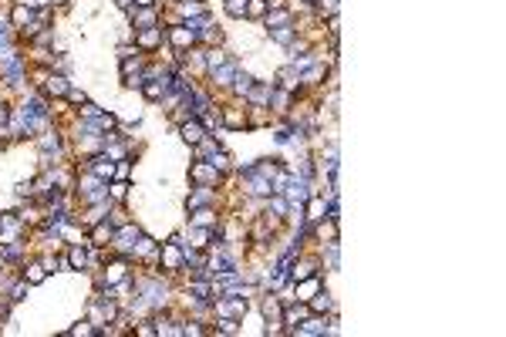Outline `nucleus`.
I'll use <instances>...</instances> for the list:
<instances>
[{"label": "nucleus", "instance_id": "obj_10", "mask_svg": "<svg viewBox=\"0 0 506 337\" xmlns=\"http://www.w3.org/2000/svg\"><path fill=\"white\" fill-rule=\"evenodd\" d=\"M176 132H179V138H183L189 149H196L203 138L210 135V132H206V125H203L200 118H193V115H189V118H183V122H176Z\"/></svg>", "mask_w": 506, "mask_h": 337}, {"label": "nucleus", "instance_id": "obj_17", "mask_svg": "<svg viewBox=\"0 0 506 337\" xmlns=\"http://www.w3.org/2000/svg\"><path fill=\"white\" fill-rule=\"evenodd\" d=\"M307 307H311V314H321V317L337 314V304H335V297H331V290H327V287H321V290L314 293V297L307 300Z\"/></svg>", "mask_w": 506, "mask_h": 337}, {"label": "nucleus", "instance_id": "obj_7", "mask_svg": "<svg viewBox=\"0 0 506 337\" xmlns=\"http://www.w3.org/2000/svg\"><path fill=\"white\" fill-rule=\"evenodd\" d=\"M125 14H128V27H132V34L145 31V27H159V24H162L159 7H132V11H125Z\"/></svg>", "mask_w": 506, "mask_h": 337}, {"label": "nucleus", "instance_id": "obj_15", "mask_svg": "<svg viewBox=\"0 0 506 337\" xmlns=\"http://www.w3.org/2000/svg\"><path fill=\"white\" fill-rule=\"evenodd\" d=\"M236 71H240V58H233V61H227L223 68H213L210 71V85L213 88H223V92H230V85H233V78H236Z\"/></svg>", "mask_w": 506, "mask_h": 337}, {"label": "nucleus", "instance_id": "obj_5", "mask_svg": "<svg viewBox=\"0 0 506 337\" xmlns=\"http://www.w3.org/2000/svg\"><path fill=\"white\" fill-rule=\"evenodd\" d=\"M142 226H138L135 219H132V223H125V226H119V230L112 233V250H115V253H122V257H128V253H132V246H135V240L138 236H142Z\"/></svg>", "mask_w": 506, "mask_h": 337}, {"label": "nucleus", "instance_id": "obj_8", "mask_svg": "<svg viewBox=\"0 0 506 337\" xmlns=\"http://www.w3.org/2000/svg\"><path fill=\"white\" fill-rule=\"evenodd\" d=\"M85 172H92V176H98L102 183H112L115 179V159L105 152H95L85 159Z\"/></svg>", "mask_w": 506, "mask_h": 337}, {"label": "nucleus", "instance_id": "obj_32", "mask_svg": "<svg viewBox=\"0 0 506 337\" xmlns=\"http://www.w3.org/2000/svg\"><path fill=\"white\" fill-rule=\"evenodd\" d=\"M132 4H135V7H159L162 0H132Z\"/></svg>", "mask_w": 506, "mask_h": 337}, {"label": "nucleus", "instance_id": "obj_22", "mask_svg": "<svg viewBox=\"0 0 506 337\" xmlns=\"http://www.w3.org/2000/svg\"><path fill=\"white\" fill-rule=\"evenodd\" d=\"M20 276L28 280V287H41L47 276H51V270H47L41 260H31V263H24V266H20Z\"/></svg>", "mask_w": 506, "mask_h": 337}, {"label": "nucleus", "instance_id": "obj_18", "mask_svg": "<svg viewBox=\"0 0 506 337\" xmlns=\"http://www.w3.org/2000/svg\"><path fill=\"white\" fill-rule=\"evenodd\" d=\"M324 287V280H321V274H314V276H304V280H294V300H311V297H314V293L321 290Z\"/></svg>", "mask_w": 506, "mask_h": 337}, {"label": "nucleus", "instance_id": "obj_16", "mask_svg": "<svg viewBox=\"0 0 506 337\" xmlns=\"http://www.w3.org/2000/svg\"><path fill=\"white\" fill-rule=\"evenodd\" d=\"M41 92H44L47 98H64V94L71 92V81H68V75H61V71H47V78L41 81Z\"/></svg>", "mask_w": 506, "mask_h": 337}, {"label": "nucleus", "instance_id": "obj_33", "mask_svg": "<svg viewBox=\"0 0 506 337\" xmlns=\"http://www.w3.org/2000/svg\"><path fill=\"white\" fill-rule=\"evenodd\" d=\"M115 7H119V11H132L135 4H132V0H115Z\"/></svg>", "mask_w": 506, "mask_h": 337}, {"label": "nucleus", "instance_id": "obj_27", "mask_svg": "<svg viewBox=\"0 0 506 337\" xmlns=\"http://www.w3.org/2000/svg\"><path fill=\"white\" fill-rule=\"evenodd\" d=\"M108 200L112 202H128L132 200V185L125 183V179H112V183H108Z\"/></svg>", "mask_w": 506, "mask_h": 337}, {"label": "nucleus", "instance_id": "obj_28", "mask_svg": "<svg viewBox=\"0 0 506 337\" xmlns=\"http://www.w3.org/2000/svg\"><path fill=\"white\" fill-rule=\"evenodd\" d=\"M223 14L233 20H246V0H223Z\"/></svg>", "mask_w": 506, "mask_h": 337}, {"label": "nucleus", "instance_id": "obj_30", "mask_svg": "<svg viewBox=\"0 0 506 337\" xmlns=\"http://www.w3.org/2000/svg\"><path fill=\"white\" fill-rule=\"evenodd\" d=\"M64 334H68V337H92L95 334V324L92 321H78L75 327H68Z\"/></svg>", "mask_w": 506, "mask_h": 337}, {"label": "nucleus", "instance_id": "obj_12", "mask_svg": "<svg viewBox=\"0 0 506 337\" xmlns=\"http://www.w3.org/2000/svg\"><path fill=\"white\" fill-rule=\"evenodd\" d=\"M327 78H331V64H324L321 58H318L314 64L301 68V88H321Z\"/></svg>", "mask_w": 506, "mask_h": 337}, {"label": "nucleus", "instance_id": "obj_25", "mask_svg": "<svg viewBox=\"0 0 506 337\" xmlns=\"http://www.w3.org/2000/svg\"><path fill=\"white\" fill-rule=\"evenodd\" d=\"M321 266H327L331 274H337V270H341V240H337V243H324Z\"/></svg>", "mask_w": 506, "mask_h": 337}, {"label": "nucleus", "instance_id": "obj_19", "mask_svg": "<svg viewBox=\"0 0 506 337\" xmlns=\"http://www.w3.org/2000/svg\"><path fill=\"white\" fill-rule=\"evenodd\" d=\"M31 24H34V7L17 0L14 7H11V27H14V34H24Z\"/></svg>", "mask_w": 506, "mask_h": 337}, {"label": "nucleus", "instance_id": "obj_1", "mask_svg": "<svg viewBox=\"0 0 506 337\" xmlns=\"http://www.w3.org/2000/svg\"><path fill=\"white\" fill-rule=\"evenodd\" d=\"M159 266H162L169 276H176L186 270V243L179 233L169 236L166 243H159Z\"/></svg>", "mask_w": 506, "mask_h": 337}, {"label": "nucleus", "instance_id": "obj_11", "mask_svg": "<svg viewBox=\"0 0 506 337\" xmlns=\"http://www.w3.org/2000/svg\"><path fill=\"white\" fill-rule=\"evenodd\" d=\"M219 125L227 132H246V102L243 105H223L219 108Z\"/></svg>", "mask_w": 506, "mask_h": 337}, {"label": "nucleus", "instance_id": "obj_26", "mask_svg": "<svg viewBox=\"0 0 506 337\" xmlns=\"http://www.w3.org/2000/svg\"><path fill=\"white\" fill-rule=\"evenodd\" d=\"M236 54H230L227 47H206V75L213 71V68H223L227 61H233Z\"/></svg>", "mask_w": 506, "mask_h": 337}, {"label": "nucleus", "instance_id": "obj_29", "mask_svg": "<svg viewBox=\"0 0 506 337\" xmlns=\"http://www.w3.org/2000/svg\"><path fill=\"white\" fill-rule=\"evenodd\" d=\"M263 17H267V0H246V20L260 24Z\"/></svg>", "mask_w": 506, "mask_h": 337}, {"label": "nucleus", "instance_id": "obj_13", "mask_svg": "<svg viewBox=\"0 0 506 337\" xmlns=\"http://www.w3.org/2000/svg\"><path fill=\"white\" fill-rule=\"evenodd\" d=\"M216 200H219V189H213V185H193L189 196H186V209L193 213V209H203V206H216Z\"/></svg>", "mask_w": 506, "mask_h": 337}, {"label": "nucleus", "instance_id": "obj_9", "mask_svg": "<svg viewBox=\"0 0 506 337\" xmlns=\"http://www.w3.org/2000/svg\"><path fill=\"white\" fill-rule=\"evenodd\" d=\"M132 41H135V47L142 54H152V51H159V47L166 44V31H162V24L159 27H145V31L132 34Z\"/></svg>", "mask_w": 506, "mask_h": 337}, {"label": "nucleus", "instance_id": "obj_4", "mask_svg": "<svg viewBox=\"0 0 506 337\" xmlns=\"http://www.w3.org/2000/svg\"><path fill=\"white\" fill-rule=\"evenodd\" d=\"M223 179H227V176H223L219 168L210 166L206 159H193V162H189V183L193 185H213V189H219Z\"/></svg>", "mask_w": 506, "mask_h": 337}, {"label": "nucleus", "instance_id": "obj_34", "mask_svg": "<svg viewBox=\"0 0 506 337\" xmlns=\"http://www.w3.org/2000/svg\"><path fill=\"white\" fill-rule=\"evenodd\" d=\"M68 4H71V0H68Z\"/></svg>", "mask_w": 506, "mask_h": 337}, {"label": "nucleus", "instance_id": "obj_31", "mask_svg": "<svg viewBox=\"0 0 506 337\" xmlns=\"http://www.w3.org/2000/svg\"><path fill=\"white\" fill-rule=\"evenodd\" d=\"M64 102H68V105H78V108H81L85 102H88V94H85V92H78V88H71V92L64 94ZM78 108H75V111H78Z\"/></svg>", "mask_w": 506, "mask_h": 337}, {"label": "nucleus", "instance_id": "obj_6", "mask_svg": "<svg viewBox=\"0 0 506 337\" xmlns=\"http://www.w3.org/2000/svg\"><path fill=\"white\" fill-rule=\"evenodd\" d=\"M166 44L172 47L176 54H183V51L200 44V37L189 31V24H172V27H166Z\"/></svg>", "mask_w": 506, "mask_h": 337}, {"label": "nucleus", "instance_id": "obj_3", "mask_svg": "<svg viewBox=\"0 0 506 337\" xmlns=\"http://www.w3.org/2000/svg\"><path fill=\"white\" fill-rule=\"evenodd\" d=\"M260 314H263V324H267V334H284V304H280V297L274 290L263 293Z\"/></svg>", "mask_w": 506, "mask_h": 337}, {"label": "nucleus", "instance_id": "obj_14", "mask_svg": "<svg viewBox=\"0 0 506 337\" xmlns=\"http://www.w3.org/2000/svg\"><path fill=\"white\" fill-rule=\"evenodd\" d=\"M92 250L95 246H88V240H85V243H71L68 253H64V257H68V266L78 270V274H85V270L92 266Z\"/></svg>", "mask_w": 506, "mask_h": 337}, {"label": "nucleus", "instance_id": "obj_21", "mask_svg": "<svg viewBox=\"0 0 506 337\" xmlns=\"http://www.w3.org/2000/svg\"><path fill=\"white\" fill-rule=\"evenodd\" d=\"M284 24H294L291 7H267V17L260 20L263 31H270V27H284Z\"/></svg>", "mask_w": 506, "mask_h": 337}, {"label": "nucleus", "instance_id": "obj_20", "mask_svg": "<svg viewBox=\"0 0 506 337\" xmlns=\"http://www.w3.org/2000/svg\"><path fill=\"white\" fill-rule=\"evenodd\" d=\"M223 219L216 213V206H203V209H193L189 213V226H203V230H216Z\"/></svg>", "mask_w": 506, "mask_h": 337}, {"label": "nucleus", "instance_id": "obj_23", "mask_svg": "<svg viewBox=\"0 0 506 337\" xmlns=\"http://www.w3.org/2000/svg\"><path fill=\"white\" fill-rule=\"evenodd\" d=\"M203 159H206V162H210L213 168H219L223 176H230V172H233V159H230V152H227L223 145H216V149H210V152L203 155Z\"/></svg>", "mask_w": 506, "mask_h": 337}, {"label": "nucleus", "instance_id": "obj_24", "mask_svg": "<svg viewBox=\"0 0 506 337\" xmlns=\"http://www.w3.org/2000/svg\"><path fill=\"white\" fill-rule=\"evenodd\" d=\"M267 37H270L274 44H280V47H291L294 41H297V24H284V27H270V31H267Z\"/></svg>", "mask_w": 506, "mask_h": 337}, {"label": "nucleus", "instance_id": "obj_2", "mask_svg": "<svg viewBox=\"0 0 506 337\" xmlns=\"http://www.w3.org/2000/svg\"><path fill=\"white\" fill-rule=\"evenodd\" d=\"M75 196L81 200V206H95V202L108 200V183H102L92 172H81L78 168V183H75Z\"/></svg>", "mask_w": 506, "mask_h": 337}]
</instances>
